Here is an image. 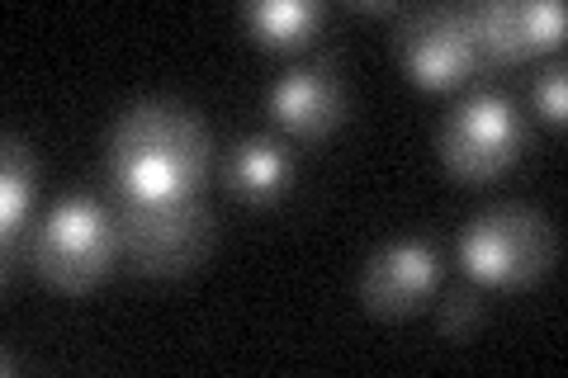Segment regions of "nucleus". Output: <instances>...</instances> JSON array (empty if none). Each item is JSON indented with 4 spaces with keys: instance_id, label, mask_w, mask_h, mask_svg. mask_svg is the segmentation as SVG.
<instances>
[{
    "instance_id": "obj_1",
    "label": "nucleus",
    "mask_w": 568,
    "mask_h": 378,
    "mask_svg": "<svg viewBox=\"0 0 568 378\" xmlns=\"http://www.w3.org/2000/svg\"><path fill=\"white\" fill-rule=\"evenodd\" d=\"M209 123L171 95H148L123 104L110 129V180L119 200H185L200 194L209 171Z\"/></svg>"
},
{
    "instance_id": "obj_2",
    "label": "nucleus",
    "mask_w": 568,
    "mask_h": 378,
    "mask_svg": "<svg viewBox=\"0 0 568 378\" xmlns=\"http://www.w3.org/2000/svg\"><path fill=\"white\" fill-rule=\"evenodd\" d=\"M123 260V237L114 208L95 194H67L52 204L29 242V265L43 279V289L62 298L95 294Z\"/></svg>"
},
{
    "instance_id": "obj_3",
    "label": "nucleus",
    "mask_w": 568,
    "mask_h": 378,
    "mask_svg": "<svg viewBox=\"0 0 568 378\" xmlns=\"http://www.w3.org/2000/svg\"><path fill=\"white\" fill-rule=\"evenodd\" d=\"M455 256L478 289H530L559 260V232L530 204H488L459 227Z\"/></svg>"
},
{
    "instance_id": "obj_4",
    "label": "nucleus",
    "mask_w": 568,
    "mask_h": 378,
    "mask_svg": "<svg viewBox=\"0 0 568 378\" xmlns=\"http://www.w3.org/2000/svg\"><path fill=\"white\" fill-rule=\"evenodd\" d=\"M526 142H530V129L517 95H507L497 85H474L440 119L436 152H440V166L455 180L493 185L497 175H507L521 161Z\"/></svg>"
},
{
    "instance_id": "obj_5",
    "label": "nucleus",
    "mask_w": 568,
    "mask_h": 378,
    "mask_svg": "<svg viewBox=\"0 0 568 378\" xmlns=\"http://www.w3.org/2000/svg\"><path fill=\"white\" fill-rule=\"evenodd\" d=\"M123 260L148 279H181L213 251V208L200 194L185 200H119L114 204Z\"/></svg>"
},
{
    "instance_id": "obj_6",
    "label": "nucleus",
    "mask_w": 568,
    "mask_h": 378,
    "mask_svg": "<svg viewBox=\"0 0 568 378\" xmlns=\"http://www.w3.org/2000/svg\"><path fill=\"white\" fill-rule=\"evenodd\" d=\"M394 52L403 71L422 90H455L488 71L484 43H478L474 6H422L398 10Z\"/></svg>"
},
{
    "instance_id": "obj_7",
    "label": "nucleus",
    "mask_w": 568,
    "mask_h": 378,
    "mask_svg": "<svg viewBox=\"0 0 568 378\" xmlns=\"http://www.w3.org/2000/svg\"><path fill=\"white\" fill-rule=\"evenodd\" d=\"M440 246L432 237H394L361 265L355 298L375 317H407L417 313L440 284Z\"/></svg>"
},
{
    "instance_id": "obj_8",
    "label": "nucleus",
    "mask_w": 568,
    "mask_h": 378,
    "mask_svg": "<svg viewBox=\"0 0 568 378\" xmlns=\"http://www.w3.org/2000/svg\"><path fill=\"white\" fill-rule=\"evenodd\" d=\"M265 114L290 137H327L342 129L346 119V81L327 58H313V62H298L290 71H280L265 90Z\"/></svg>"
},
{
    "instance_id": "obj_9",
    "label": "nucleus",
    "mask_w": 568,
    "mask_h": 378,
    "mask_svg": "<svg viewBox=\"0 0 568 378\" xmlns=\"http://www.w3.org/2000/svg\"><path fill=\"white\" fill-rule=\"evenodd\" d=\"M474 24L488 67H511L559 48L568 33V10L559 0H488L474 6Z\"/></svg>"
},
{
    "instance_id": "obj_10",
    "label": "nucleus",
    "mask_w": 568,
    "mask_h": 378,
    "mask_svg": "<svg viewBox=\"0 0 568 378\" xmlns=\"http://www.w3.org/2000/svg\"><path fill=\"white\" fill-rule=\"evenodd\" d=\"M294 180V152L280 137H242L223 161V190L242 204H275Z\"/></svg>"
},
{
    "instance_id": "obj_11",
    "label": "nucleus",
    "mask_w": 568,
    "mask_h": 378,
    "mask_svg": "<svg viewBox=\"0 0 568 378\" xmlns=\"http://www.w3.org/2000/svg\"><path fill=\"white\" fill-rule=\"evenodd\" d=\"M33 194H39V156L20 133H6V156H0V251H6V284L14 279V246H20Z\"/></svg>"
},
{
    "instance_id": "obj_12",
    "label": "nucleus",
    "mask_w": 568,
    "mask_h": 378,
    "mask_svg": "<svg viewBox=\"0 0 568 378\" xmlns=\"http://www.w3.org/2000/svg\"><path fill=\"white\" fill-rule=\"evenodd\" d=\"M237 20L261 48H298L317 33L327 10L313 6V0H256V6L237 10Z\"/></svg>"
},
{
    "instance_id": "obj_13",
    "label": "nucleus",
    "mask_w": 568,
    "mask_h": 378,
    "mask_svg": "<svg viewBox=\"0 0 568 378\" xmlns=\"http://www.w3.org/2000/svg\"><path fill=\"white\" fill-rule=\"evenodd\" d=\"M478 321H484V289H478L474 279L450 284L446 298L436 303V331L446 340H465V336H474Z\"/></svg>"
},
{
    "instance_id": "obj_14",
    "label": "nucleus",
    "mask_w": 568,
    "mask_h": 378,
    "mask_svg": "<svg viewBox=\"0 0 568 378\" xmlns=\"http://www.w3.org/2000/svg\"><path fill=\"white\" fill-rule=\"evenodd\" d=\"M568 71H564V58H555L549 67L536 71V81H530V104H536V114L545 123H555V129H564L568 119Z\"/></svg>"
},
{
    "instance_id": "obj_15",
    "label": "nucleus",
    "mask_w": 568,
    "mask_h": 378,
    "mask_svg": "<svg viewBox=\"0 0 568 378\" xmlns=\"http://www.w3.org/2000/svg\"><path fill=\"white\" fill-rule=\"evenodd\" d=\"M351 6L365 14H398V6H388V0H351Z\"/></svg>"
}]
</instances>
